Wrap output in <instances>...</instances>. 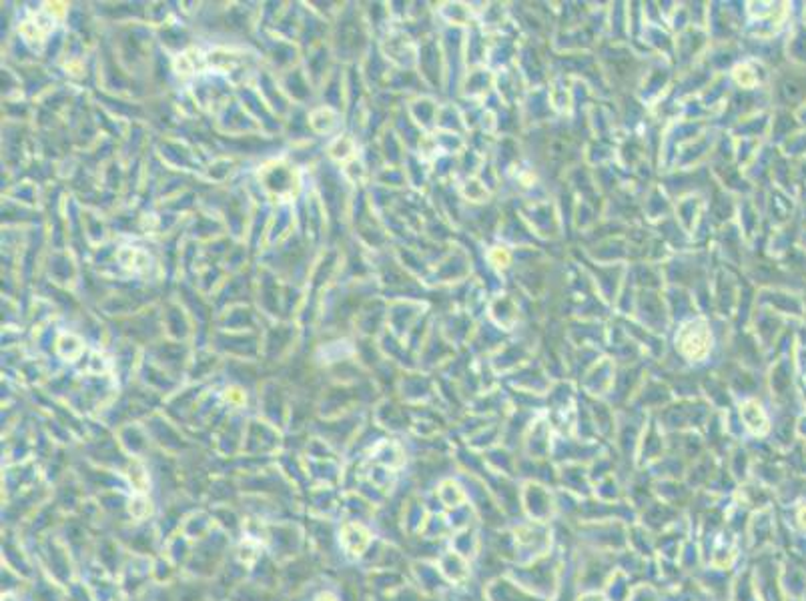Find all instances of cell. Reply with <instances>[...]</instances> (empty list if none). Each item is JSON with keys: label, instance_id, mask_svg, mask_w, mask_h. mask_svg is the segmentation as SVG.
I'll return each instance as SVG.
<instances>
[{"label": "cell", "instance_id": "cell-1", "mask_svg": "<svg viewBox=\"0 0 806 601\" xmlns=\"http://www.w3.org/2000/svg\"><path fill=\"white\" fill-rule=\"evenodd\" d=\"M712 333L702 319H690L676 335V347L690 361H701L710 353Z\"/></svg>", "mask_w": 806, "mask_h": 601}]
</instances>
